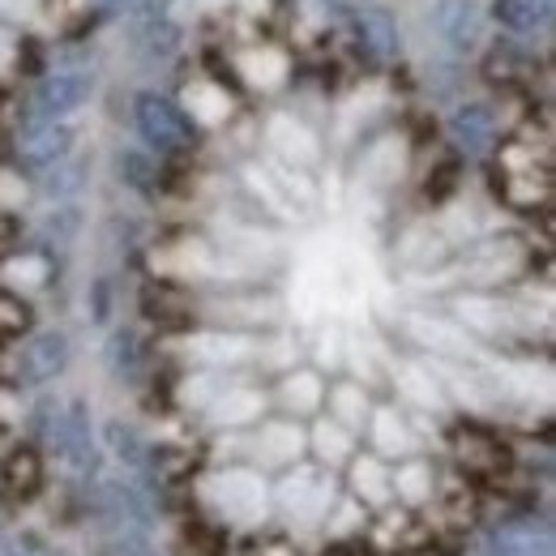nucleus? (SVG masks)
Wrapping results in <instances>:
<instances>
[{"mask_svg": "<svg viewBox=\"0 0 556 556\" xmlns=\"http://www.w3.org/2000/svg\"><path fill=\"white\" fill-rule=\"evenodd\" d=\"M134 125H138V138L146 141L150 154H180L198 141L193 116L159 90H141L134 99Z\"/></svg>", "mask_w": 556, "mask_h": 556, "instance_id": "f257e3e1", "label": "nucleus"}, {"mask_svg": "<svg viewBox=\"0 0 556 556\" xmlns=\"http://www.w3.org/2000/svg\"><path fill=\"white\" fill-rule=\"evenodd\" d=\"M94 509H99L108 535H150V527H154L150 492L134 476L94 480Z\"/></svg>", "mask_w": 556, "mask_h": 556, "instance_id": "f03ea898", "label": "nucleus"}, {"mask_svg": "<svg viewBox=\"0 0 556 556\" xmlns=\"http://www.w3.org/2000/svg\"><path fill=\"white\" fill-rule=\"evenodd\" d=\"M48 450L56 454V463L77 476V480H99V445H94V419L81 399L61 403L56 428L48 437Z\"/></svg>", "mask_w": 556, "mask_h": 556, "instance_id": "7ed1b4c3", "label": "nucleus"}, {"mask_svg": "<svg viewBox=\"0 0 556 556\" xmlns=\"http://www.w3.org/2000/svg\"><path fill=\"white\" fill-rule=\"evenodd\" d=\"M94 94V73L86 70H56L52 77H43L35 86V99H30V112L35 121H65L77 108H86Z\"/></svg>", "mask_w": 556, "mask_h": 556, "instance_id": "20e7f679", "label": "nucleus"}, {"mask_svg": "<svg viewBox=\"0 0 556 556\" xmlns=\"http://www.w3.org/2000/svg\"><path fill=\"white\" fill-rule=\"evenodd\" d=\"M73 359V343L65 330H39L35 339H26L17 351V381L22 386H48L56 381Z\"/></svg>", "mask_w": 556, "mask_h": 556, "instance_id": "39448f33", "label": "nucleus"}, {"mask_svg": "<svg viewBox=\"0 0 556 556\" xmlns=\"http://www.w3.org/2000/svg\"><path fill=\"white\" fill-rule=\"evenodd\" d=\"M73 146H77V129L70 121H30L26 134L17 138V163L43 176L61 159H70Z\"/></svg>", "mask_w": 556, "mask_h": 556, "instance_id": "423d86ee", "label": "nucleus"}, {"mask_svg": "<svg viewBox=\"0 0 556 556\" xmlns=\"http://www.w3.org/2000/svg\"><path fill=\"white\" fill-rule=\"evenodd\" d=\"M428 22H432L437 39H441L450 52H458V56L476 52L480 39H484V17H480L476 0H437Z\"/></svg>", "mask_w": 556, "mask_h": 556, "instance_id": "0eeeda50", "label": "nucleus"}, {"mask_svg": "<svg viewBox=\"0 0 556 556\" xmlns=\"http://www.w3.org/2000/svg\"><path fill=\"white\" fill-rule=\"evenodd\" d=\"M450 138L458 141L467 154H488L496 141V112L488 103H463L450 116Z\"/></svg>", "mask_w": 556, "mask_h": 556, "instance_id": "6e6552de", "label": "nucleus"}, {"mask_svg": "<svg viewBox=\"0 0 556 556\" xmlns=\"http://www.w3.org/2000/svg\"><path fill=\"white\" fill-rule=\"evenodd\" d=\"M103 445H108V454L125 467V476L138 480L141 471H150V445H146V437H141L134 424L108 419V424H103Z\"/></svg>", "mask_w": 556, "mask_h": 556, "instance_id": "1a4fd4ad", "label": "nucleus"}, {"mask_svg": "<svg viewBox=\"0 0 556 556\" xmlns=\"http://www.w3.org/2000/svg\"><path fill=\"white\" fill-rule=\"evenodd\" d=\"M86 185H90V159L86 154H70V159H61L56 167L43 172L39 189H43V198L52 206H65V202H77L86 193Z\"/></svg>", "mask_w": 556, "mask_h": 556, "instance_id": "9d476101", "label": "nucleus"}, {"mask_svg": "<svg viewBox=\"0 0 556 556\" xmlns=\"http://www.w3.org/2000/svg\"><path fill=\"white\" fill-rule=\"evenodd\" d=\"M103 364L116 381H138L146 372V348H141V334L138 330H112L108 343H103Z\"/></svg>", "mask_w": 556, "mask_h": 556, "instance_id": "9b49d317", "label": "nucleus"}, {"mask_svg": "<svg viewBox=\"0 0 556 556\" xmlns=\"http://www.w3.org/2000/svg\"><path fill=\"white\" fill-rule=\"evenodd\" d=\"M355 39H359V48H364L368 56H377V61H386V56L399 52V30H394V17H390L386 9L359 13V17H355Z\"/></svg>", "mask_w": 556, "mask_h": 556, "instance_id": "f8f14e48", "label": "nucleus"}, {"mask_svg": "<svg viewBox=\"0 0 556 556\" xmlns=\"http://www.w3.org/2000/svg\"><path fill=\"white\" fill-rule=\"evenodd\" d=\"M492 17L514 35H531V30L548 26L553 0H492Z\"/></svg>", "mask_w": 556, "mask_h": 556, "instance_id": "ddd939ff", "label": "nucleus"}, {"mask_svg": "<svg viewBox=\"0 0 556 556\" xmlns=\"http://www.w3.org/2000/svg\"><path fill=\"white\" fill-rule=\"evenodd\" d=\"M116 176L125 180V189H134L141 198H154L163 176H159V159L150 150H121L116 159Z\"/></svg>", "mask_w": 556, "mask_h": 556, "instance_id": "4468645a", "label": "nucleus"}, {"mask_svg": "<svg viewBox=\"0 0 556 556\" xmlns=\"http://www.w3.org/2000/svg\"><path fill=\"white\" fill-rule=\"evenodd\" d=\"M134 43H138L141 56L163 61V56H172L180 48V26H172L167 17H146V22L134 26Z\"/></svg>", "mask_w": 556, "mask_h": 556, "instance_id": "2eb2a0df", "label": "nucleus"}, {"mask_svg": "<svg viewBox=\"0 0 556 556\" xmlns=\"http://www.w3.org/2000/svg\"><path fill=\"white\" fill-rule=\"evenodd\" d=\"M4 484L13 488V492H30V488L39 484V458H35L30 450H17V454L4 463Z\"/></svg>", "mask_w": 556, "mask_h": 556, "instance_id": "dca6fc26", "label": "nucleus"}, {"mask_svg": "<svg viewBox=\"0 0 556 556\" xmlns=\"http://www.w3.org/2000/svg\"><path fill=\"white\" fill-rule=\"evenodd\" d=\"M77 227H81V210L73 206V202L56 206L48 218H43V236L56 240V244H70L73 236H77Z\"/></svg>", "mask_w": 556, "mask_h": 556, "instance_id": "f3484780", "label": "nucleus"}, {"mask_svg": "<svg viewBox=\"0 0 556 556\" xmlns=\"http://www.w3.org/2000/svg\"><path fill=\"white\" fill-rule=\"evenodd\" d=\"M99 556H163V553L150 544V535H108Z\"/></svg>", "mask_w": 556, "mask_h": 556, "instance_id": "a211bd4d", "label": "nucleus"}, {"mask_svg": "<svg viewBox=\"0 0 556 556\" xmlns=\"http://www.w3.org/2000/svg\"><path fill=\"white\" fill-rule=\"evenodd\" d=\"M48 548L35 531H17V535H0V556H39Z\"/></svg>", "mask_w": 556, "mask_h": 556, "instance_id": "6ab92c4d", "label": "nucleus"}, {"mask_svg": "<svg viewBox=\"0 0 556 556\" xmlns=\"http://www.w3.org/2000/svg\"><path fill=\"white\" fill-rule=\"evenodd\" d=\"M39 556H70V553H65V548H43Z\"/></svg>", "mask_w": 556, "mask_h": 556, "instance_id": "aec40b11", "label": "nucleus"}]
</instances>
